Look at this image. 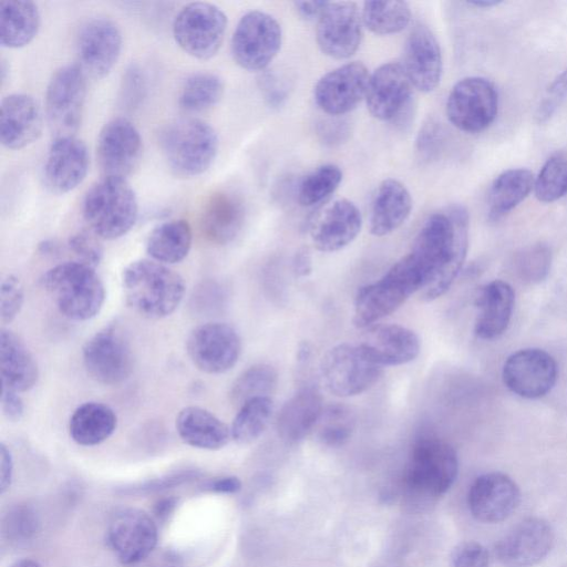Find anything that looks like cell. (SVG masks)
I'll return each mask as SVG.
<instances>
[{"instance_id":"26","label":"cell","mask_w":567,"mask_h":567,"mask_svg":"<svg viewBox=\"0 0 567 567\" xmlns=\"http://www.w3.org/2000/svg\"><path fill=\"white\" fill-rule=\"evenodd\" d=\"M402 65L416 90L429 93L440 84L443 59L440 43L424 24H415L409 33Z\"/></svg>"},{"instance_id":"39","label":"cell","mask_w":567,"mask_h":567,"mask_svg":"<svg viewBox=\"0 0 567 567\" xmlns=\"http://www.w3.org/2000/svg\"><path fill=\"white\" fill-rule=\"evenodd\" d=\"M224 93L221 78L213 72L202 71L188 75L178 93V105L187 113H199L215 106Z\"/></svg>"},{"instance_id":"33","label":"cell","mask_w":567,"mask_h":567,"mask_svg":"<svg viewBox=\"0 0 567 567\" xmlns=\"http://www.w3.org/2000/svg\"><path fill=\"white\" fill-rule=\"evenodd\" d=\"M1 385L16 392L31 390L38 382V363L24 342L11 330L0 332Z\"/></svg>"},{"instance_id":"34","label":"cell","mask_w":567,"mask_h":567,"mask_svg":"<svg viewBox=\"0 0 567 567\" xmlns=\"http://www.w3.org/2000/svg\"><path fill=\"white\" fill-rule=\"evenodd\" d=\"M176 431L188 445L216 451L223 449L231 439L230 427L219 417L199 406H186L176 417Z\"/></svg>"},{"instance_id":"4","label":"cell","mask_w":567,"mask_h":567,"mask_svg":"<svg viewBox=\"0 0 567 567\" xmlns=\"http://www.w3.org/2000/svg\"><path fill=\"white\" fill-rule=\"evenodd\" d=\"M40 281L60 312L71 320H90L103 307L104 284L89 265L78 260L61 262L47 270Z\"/></svg>"},{"instance_id":"61","label":"cell","mask_w":567,"mask_h":567,"mask_svg":"<svg viewBox=\"0 0 567 567\" xmlns=\"http://www.w3.org/2000/svg\"><path fill=\"white\" fill-rule=\"evenodd\" d=\"M175 505H176L175 498H173V497L164 498L156 504L155 514L161 518L166 517L168 514L172 513Z\"/></svg>"},{"instance_id":"25","label":"cell","mask_w":567,"mask_h":567,"mask_svg":"<svg viewBox=\"0 0 567 567\" xmlns=\"http://www.w3.org/2000/svg\"><path fill=\"white\" fill-rule=\"evenodd\" d=\"M362 227V215L351 200L341 198L322 208L309 224L316 249L338 251L351 244Z\"/></svg>"},{"instance_id":"31","label":"cell","mask_w":567,"mask_h":567,"mask_svg":"<svg viewBox=\"0 0 567 567\" xmlns=\"http://www.w3.org/2000/svg\"><path fill=\"white\" fill-rule=\"evenodd\" d=\"M515 305V292L504 280H492L484 285L476 297L478 310L474 332L483 340H492L507 329Z\"/></svg>"},{"instance_id":"32","label":"cell","mask_w":567,"mask_h":567,"mask_svg":"<svg viewBox=\"0 0 567 567\" xmlns=\"http://www.w3.org/2000/svg\"><path fill=\"white\" fill-rule=\"evenodd\" d=\"M322 410V396L317 388L300 389L282 405L278 414L279 436L287 443L300 442L315 430Z\"/></svg>"},{"instance_id":"8","label":"cell","mask_w":567,"mask_h":567,"mask_svg":"<svg viewBox=\"0 0 567 567\" xmlns=\"http://www.w3.org/2000/svg\"><path fill=\"white\" fill-rule=\"evenodd\" d=\"M86 99V75L78 64L58 69L44 99V114L54 138L75 136L81 126Z\"/></svg>"},{"instance_id":"20","label":"cell","mask_w":567,"mask_h":567,"mask_svg":"<svg viewBox=\"0 0 567 567\" xmlns=\"http://www.w3.org/2000/svg\"><path fill=\"white\" fill-rule=\"evenodd\" d=\"M370 73L361 62L342 64L322 75L313 89L318 107L331 116L351 112L365 97Z\"/></svg>"},{"instance_id":"21","label":"cell","mask_w":567,"mask_h":567,"mask_svg":"<svg viewBox=\"0 0 567 567\" xmlns=\"http://www.w3.org/2000/svg\"><path fill=\"white\" fill-rule=\"evenodd\" d=\"M554 542V530L547 520L528 517L497 542L495 555L506 567H533L550 553Z\"/></svg>"},{"instance_id":"17","label":"cell","mask_w":567,"mask_h":567,"mask_svg":"<svg viewBox=\"0 0 567 567\" xmlns=\"http://www.w3.org/2000/svg\"><path fill=\"white\" fill-rule=\"evenodd\" d=\"M506 388L524 399H539L556 384L558 365L551 354L543 349L526 348L513 352L502 371Z\"/></svg>"},{"instance_id":"43","label":"cell","mask_w":567,"mask_h":567,"mask_svg":"<svg viewBox=\"0 0 567 567\" xmlns=\"http://www.w3.org/2000/svg\"><path fill=\"white\" fill-rule=\"evenodd\" d=\"M355 425L357 416L352 409L334 403L323 408L315 430L322 444L339 447L350 440Z\"/></svg>"},{"instance_id":"29","label":"cell","mask_w":567,"mask_h":567,"mask_svg":"<svg viewBox=\"0 0 567 567\" xmlns=\"http://www.w3.org/2000/svg\"><path fill=\"white\" fill-rule=\"evenodd\" d=\"M241 197L230 190H216L209 195L200 213V230L215 245L233 241L245 221Z\"/></svg>"},{"instance_id":"45","label":"cell","mask_w":567,"mask_h":567,"mask_svg":"<svg viewBox=\"0 0 567 567\" xmlns=\"http://www.w3.org/2000/svg\"><path fill=\"white\" fill-rule=\"evenodd\" d=\"M534 192L543 203H553L567 194L566 155L556 154L546 161L535 178Z\"/></svg>"},{"instance_id":"2","label":"cell","mask_w":567,"mask_h":567,"mask_svg":"<svg viewBox=\"0 0 567 567\" xmlns=\"http://www.w3.org/2000/svg\"><path fill=\"white\" fill-rule=\"evenodd\" d=\"M122 288L128 307L147 319L172 315L185 295L183 277L153 259L127 265L122 274Z\"/></svg>"},{"instance_id":"10","label":"cell","mask_w":567,"mask_h":567,"mask_svg":"<svg viewBox=\"0 0 567 567\" xmlns=\"http://www.w3.org/2000/svg\"><path fill=\"white\" fill-rule=\"evenodd\" d=\"M282 30L269 13L252 10L238 21L231 37V55L244 70L264 72L280 51Z\"/></svg>"},{"instance_id":"37","label":"cell","mask_w":567,"mask_h":567,"mask_svg":"<svg viewBox=\"0 0 567 567\" xmlns=\"http://www.w3.org/2000/svg\"><path fill=\"white\" fill-rule=\"evenodd\" d=\"M192 241L190 225L184 219H173L157 225L150 233L146 251L153 260L173 265L186 258Z\"/></svg>"},{"instance_id":"64","label":"cell","mask_w":567,"mask_h":567,"mask_svg":"<svg viewBox=\"0 0 567 567\" xmlns=\"http://www.w3.org/2000/svg\"><path fill=\"white\" fill-rule=\"evenodd\" d=\"M10 567H41V565L37 560L22 558L13 563Z\"/></svg>"},{"instance_id":"38","label":"cell","mask_w":567,"mask_h":567,"mask_svg":"<svg viewBox=\"0 0 567 567\" xmlns=\"http://www.w3.org/2000/svg\"><path fill=\"white\" fill-rule=\"evenodd\" d=\"M534 183V175L527 168H511L499 174L488 192V218L496 221L513 210L528 196Z\"/></svg>"},{"instance_id":"36","label":"cell","mask_w":567,"mask_h":567,"mask_svg":"<svg viewBox=\"0 0 567 567\" xmlns=\"http://www.w3.org/2000/svg\"><path fill=\"white\" fill-rule=\"evenodd\" d=\"M116 424L117 417L112 408L90 401L74 410L69 421V432L79 445L93 446L107 440Z\"/></svg>"},{"instance_id":"57","label":"cell","mask_w":567,"mask_h":567,"mask_svg":"<svg viewBox=\"0 0 567 567\" xmlns=\"http://www.w3.org/2000/svg\"><path fill=\"white\" fill-rule=\"evenodd\" d=\"M327 1H296V12L306 21H317L327 7Z\"/></svg>"},{"instance_id":"7","label":"cell","mask_w":567,"mask_h":567,"mask_svg":"<svg viewBox=\"0 0 567 567\" xmlns=\"http://www.w3.org/2000/svg\"><path fill=\"white\" fill-rule=\"evenodd\" d=\"M457 472L458 458L453 446L441 439L423 436L410 452L403 481L409 493L432 499L450 489Z\"/></svg>"},{"instance_id":"11","label":"cell","mask_w":567,"mask_h":567,"mask_svg":"<svg viewBox=\"0 0 567 567\" xmlns=\"http://www.w3.org/2000/svg\"><path fill=\"white\" fill-rule=\"evenodd\" d=\"M382 372L383 367L372 361L359 344L334 346L320 364L323 385L339 398L363 393L379 381Z\"/></svg>"},{"instance_id":"22","label":"cell","mask_w":567,"mask_h":567,"mask_svg":"<svg viewBox=\"0 0 567 567\" xmlns=\"http://www.w3.org/2000/svg\"><path fill=\"white\" fill-rule=\"evenodd\" d=\"M157 537V527L152 517L137 508L117 512L106 533L110 548L124 565L145 559L155 548Z\"/></svg>"},{"instance_id":"12","label":"cell","mask_w":567,"mask_h":567,"mask_svg":"<svg viewBox=\"0 0 567 567\" xmlns=\"http://www.w3.org/2000/svg\"><path fill=\"white\" fill-rule=\"evenodd\" d=\"M413 85L400 62H385L370 74L365 92L369 113L382 122L404 126L412 115Z\"/></svg>"},{"instance_id":"52","label":"cell","mask_w":567,"mask_h":567,"mask_svg":"<svg viewBox=\"0 0 567 567\" xmlns=\"http://www.w3.org/2000/svg\"><path fill=\"white\" fill-rule=\"evenodd\" d=\"M567 95V69L564 70L550 84L544 96L538 111L537 118L539 122L548 120L556 111L558 105Z\"/></svg>"},{"instance_id":"1","label":"cell","mask_w":567,"mask_h":567,"mask_svg":"<svg viewBox=\"0 0 567 567\" xmlns=\"http://www.w3.org/2000/svg\"><path fill=\"white\" fill-rule=\"evenodd\" d=\"M468 213L453 204L431 214L408 254L424 280L423 299L444 295L461 271L468 249Z\"/></svg>"},{"instance_id":"24","label":"cell","mask_w":567,"mask_h":567,"mask_svg":"<svg viewBox=\"0 0 567 567\" xmlns=\"http://www.w3.org/2000/svg\"><path fill=\"white\" fill-rule=\"evenodd\" d=\"M90 155L85 143L76 136L53 138L43 165V181L54 194H66L85 178Z\"/></svg>"},{"instance_id":"23","label":"cell","mask_w":567,"mask_h":567,"mask_svg":"<svg viewBox=\"0 0 567 567\" xmlns=\"http://www.w3.org/2000/svg\"><path fill=\"white\" fill-rule=\"evenodd\" d=\"M520 503V489L502 472L480 475L471 485L467 505L472 516L482 523L494 524L508 518Z\"/></svg>"},{"instance_id":"3","label":"cell","mask_w":567,"mask_h":567,"mask_svg":"<svg viewBox=\"0 0 567 567\" xmlns=\"http://www.w3.org/2000/svg\"><path fill=\"white\" fill-rule=\"evenodd\" d=\"M159 146L169 169L179 177H196L205 173L218 153V135L214 127L199 118H178L159 133Z\"/></svg>"},{"instance_id":"60","label":"cell","mask_w":567,"mask_h":567,"mask_svg":"<svg viewBox=\"0 0 567 567\" xmlns=\"http://www.w3.org/2000/svg\"><path fill=\"white\" fill-rule=\"evenodd\" d=\"M13 530L19 533L22 537H28L31 533L35 530L37 522L32 516V513L29 511H22L16 513L13 518Z\"/></svg>"},{"instance_id":"62","label":"cell","mask_w":567,"mask_h":567,"mask_svg":"<svg viewBox=\"0 0 567 567\" xmlns=\"http://www.w3.org/2000/svg\"><path fill=\"white\" fill-rule=\"evenodd\" d=\"M499 3H502L501 0H472V1L467 2V4L478 7V8H491V7L497 6Z\"/></svg>"},{"instance_id":"51","label":"cell","mask_w":567,"mask_h":567,"mask_svg":"<svg viewBox=\"0 0 567 567\" xmlns=\"http://www.w3.org/2000/svg\"><path fill=\"white\" fill-rule=\"evenodd\" d=\"M258 86L265 102L272 109H279L288 97L287 83L272 71L261 72Z\"/></svg>"},{"instance_id":"28","label":"cell","mask_w":567,"mask_h":567,"mask_svg":"<svg viewBox=\"0 0 567 567\" xmlns=\"http://www.w3.org/2000/svg\"><path fill=\"white\" fill-rule=\"evenodd\" d=\"M365 354L381 367L401 365L420 353L417 334L401 324H377L369 328L359 343Z\"/></svg>"},{"instance_id":"49","label":"cell","mask_w":567,"mask_h":567,"mask_svg":"<svg viewBox=\"0 0 567 567\" xmlns=\"http://www.w3.org/2000/svg\"><path fill=\"white\" fill-rule=\"evenodd\" d=\"M146 81L142 69L136 64H131L123 74L121 84V100L123 105L134 109L140 105L145 96Z\"/></svg>"},{"instance_id":"16","label":"cell","mask_w":567,"mask_h":567,"mask_svg":"<svg viewBox=\"0 0 567 567\" xmlns=\"http://www.w3.org/2000/svg\"><path fill=\"white\" fill-rule=\"evenodd\" d=\"M316 22V41L324 55L344 60L358 51L363 37V23L357 3L328 2Z\"/></svg>"},{"instance_id":"48","label":"cell","mask_w":567,"mask_h":567,"mask_svg":"<svg viewBox=\"0 0 567 567\" xmlns=\"http://www.w3.org/2000/svg\"><path fill=\"white\" fill-rule=\"evenodd\" d=\"M69 249L78 257V261L95 268L103 257V247L99 237L92 231L81 230L68 240Z\"/></svg>"},{"instance_id":"54","label":"cell","mask_w":567,"mask_h":567,"mask_svg":"<svg viewBox=\"0 0 567 567\" xmlns=\"http://www.w3.org/2000/svg\"><path fill=\"white\" fill-rule=\"evenodd\" d=\"M317 132L323 144L338 146L349 138L351 128L346 120L332 116V118L320 122Z\"/></svg>"},{"instance_id":"40","label":"cell","mask_w":567,"mask_h":567,"mask_svg":"<svg viewBox=\"0 0 567 567\" xmlns=\"http://www.w3.org/2000/svg\"><path fill=\"white\" fill-rule=\"evenodd\" d=\"M363 27L377 35L395 34L411 20V9L405 1H365L362 4Z\"/></svg>"},{"instance_id":"46","label":"cell","mask_w":567,"mask_h":567,"mask_svg":"<svg viewBox=\"0 0 567 567\" xmlns=\"http://www.w3.org/2000/svg\"><path fill=\"white\" fill-rule=\"evenodd\" d=\"M551 265L548 246L538 243L523 248L514 257L516 275L525 282L537 284L544 280Z\"/></svg>"},{"instance_id":"50","label":"cell","mask_w":567,"mask_h":567,"mask_svg":"<svg viewBox=\"0 0 567 567\" xmlns=\"http://www.w3.org/2000/svg\"><path fill=\"white\" fill-rule=\"evenodd\" d=\"M454 567H489L487 549L477 542H463L452 551Z\"/></svg>"},{"instance_id":"6","label":"cell","mask_w":567,"mask_h":567,"mask_svg":"<svg viewBox=\"0 0 567 567\" xmlns=\"http://www.w3.org/2000/svg\"><path fill=\"white\" fill-rule=\"evenodd\" d=\"M423 288L424 280L419 268L405 255L380 279L358 290L353 305V324L361 329L372 326Z\"/></svg>"},{"instance_id":"47","label":"cell","mask_w":567,"mask_h":567,"mask_svg":"<svg viewBox=\"0 0 567 567\" xmlns=\"http://www.w3.org/2000/svg\"><path fill=\"white\" fill-rule=\"evenodd\" d=\"M24 300V289L20 278L8 274L1 279L0 318L2 324L12 322L19 315Z\"/></svg>"},{"instance_id":"42","label":"cell","mask_w":567,"mask_h":567,"mask_svg":"<svg viewBox=\"0 0 567 567\" xmlns=\"http://www.w3.org/2000/svg\"><path fill=\"white\" fill-rule=\"evenodd\" d=\"M278 374L274 367L258 363L243 371L231 384L229 400L241 406L249 400L269 396L277 386Z\"/></svg>"},{"instance_id":"55","label":"cell","mask_w":567,"mask_h":567,"mask_svg":"<svg viewBox=\"0 0 567 567\" xmlns=\"http://www.w3.org/2000/svg\"><path fill=\"white\" fill-rule=\"evenodd\" d=\"M1 409L7 420L19 422L24 414V404L19 392L1 388Z\"/></svg>"},{"instance_id":"9","label":"cell","mask_w":567,"mask_h":567,"mask_svg":"<svg viewBox=\"0 0 567 567\" xmlns=\"http://www.w3.org/2000/svg\"><path fill=\"white\" fill-rule=\"evenodd\" d=\"M173 37L178 47L198 60L212 59L219 51L227 30V16L216 4L190 2L173 21Z\"/></svg>"},{"instance_id":"30","label":"cell","mask_w":567,"mask_h":567,"mask_svg":"<svg viewBox=\"0 0 567 567\" xmlns=\"http://www.w3.org/2000/svg\"><path fill=\"white\" fill-rule=\"evenodd\" d=\"M412 197L400 181H382L373 194L370 214V233L377 237L386 236L400 228L412 210Z\"/></svg>"},{"instance_id":"59","label":"cell","mask_w":567,"mask_h":567,"mask_svg":"<svg viewBox=\"0 0 567 567\" xmlns=\"http://www.w3.org/2000/svg\"><path fill=\"white\" fill-rule=\"evenodd\" d=\"M292 270L298 277H308L312 272V259L307 248H300L292 258Z\"/></svg>"},{"instance_id":"35","label":"cell","mask_w":567,"mask_h":567,"mask_svg":"<svg viewBox=\"0 0 567 567\" xmlns=\"http://www.w3.org/2000/svg\"><path fill=\"white\" fill-rule=\"evenodd\" d=\"M40 23V11L34 2H0V43L3 48L19 49L28 45L37 37Z\"/></svg>"},{"instance_id":"18","label":"cell","mask_w":567,"mask_h":567,"mask_svg":"<svg viewBox=\"0 0 567 567\" xmlns=\"http://www.w3.org/2000/svg\"><path fill=\"white\" fill-rule=\"evenodd\" d=\"M142 151L138 130L123 116L106 122L96 140V158L103 176L126 178L137 167Z\"/></svg>"},{"instance_id":"13","label":"cell","mask_w":567,"mask_h":567,"mask_svg":"<svg viewBox=\"0 0 567 567\" xmlns=\"http://www.w3.org/2000/svg\"><path fill=\"white\" fill-rule=\"evenodd\" d=\"M498 94L487 79L467 76L454 84L446 100V116L451 124L465 133L487 128L496 117Z\"/></svg>"},{"instance_id":"5","label":"cell","mask_w":567,"mask_h":567,"mask_svg":"<svg viewBox=\"0 0 567 567\" xmlns=\"http://www.w3.org/2000/svg\"><path fill=\"white\" fill-rule=\"evenodd\" d=\"M82 214L99 238L116 239L134 226L138 216L137 197L126 178L103 176L85 193Z\"/></svg>"},{"instance_id":"58","label":"cell","mask_w":567,"mask_h":567,"mask_svg":"<svg viewBox=\"0 0 567 567\" xmlns=\"http://www.w3.org/2000/svg\"><path fill=\"white\" fill-rule=\"evenodd\" d=\"M207 488L215 493L235 494L240 491L241 482L236 476H223L209 481Z\"/></svg>"},{"instance_id":"53","label":"cell","mask_w":567,"mask_h":567,"mask_svg":"<svg viewBox=\"0 0 567 567\" xmlns=\"http://www.w3.org/2000/svg\"><path fill=\"white\" fill-rule=\"evenodd\" d=\"M442 135L437 123L427 122L420 130L416 137V153L423 161H431L439 154Z\"/></svg>"},{"instance_id":"44","label":"cell","mask_w":567,"mask_h":567,"mask_svg":"<svg viewBox=\"0 0 567 567\" xmlns=\"http://www.w3.org/2000/svg\"><path fill=\"white\" fill-rule=\"evenodd\" d=\"M342 181V172L334 164L321 165L308 173L299 183L297 197L303 207H311L336 192Z\"/></svg>"},{"instance_id":"15","label":"cell","mask_w":567,"mask_h":567,"mask_svg":"<svg viewBox=\"0 0 567 567\" xmlns=\"http://www.w3.org/2000/svg\"><path fill=\"white\" fill-rule=\"evenodd\" d=\"M186 351L198 370L220 374L237 363L241 352V340L230 324L207 322L192 330L186 341Z\"/></svg>"},{"instance_id":"14","label":"cell","mask_w":567,"mask_h":567,"mask_svg":"<svg viewBox=\"0 0 567 567\" xmlns=\"http://www.w3.org/2000/svg\"><path fill=\"white\" fill-rule=\"evenodd\" d=\"M82 358L87 374L104 385L125 382L134 369L131 344L114 324L104 327L85 342Z\"/></svg>"},{"instance_id":"41","label":"cell","mask_w":567,"mask_h":567,"mask_svg":"<svg viewBox=\"0 0 567 567\" xmlns=\"http://www.w3.org/2000/svg\"><path fill=\"white\" fill-rule=\"evenodd\" d=\"M274 412L270 396L247 401L237 412L230 426L231 439L241 445L250 444L266 431Z\"/></svg>"},{"instance_id":"63","label":"cell","mask_w":567,"mask_h":567,"mask_svg":"<svg viewBox=\"0 0 567 567\" xmlns=\"http://www.w3.org/2000/svg\"><path fill=\"white\" fill-rule=\"evenodd\" d=\"M310 353H311V348L307 342H305L299 346L297 358L299 361H306L309 359Z\"/></svg>"},{"instance_id":"19","label":"cell","mask_w":567,"mask_h":567,"mask_svg":"<svg viewBox=\"0 0 567 567\" xmlns=\"http://www.w3.org/2000/svg\"><path fill=\"white\" fill-rule=\"evenodd\" d=\"M122 33L109 18L85 21L76 37L79 66L93 79L106 76L116 64L122 51Z\"/></svg>"},{"instance_id":"56","label":"cell","mask_w":567,"mask_h":567,"mask_svg":"<svg viewBox=\"0 0 567 567\" xmlns=\"http://www.w3.org/2000/svg\"><path fill=\"white\" fill-rule=\"evenodd\" d=\"M13 476V458L9 447L0 444V493L4 494L11 485Z\"/></svg>"},{"instance_id":"27","label":"cell","mask_w":567,"mask_h":567,"mask_svg":"<svg viewBox=\"0 0 567 567\" xmlns=\"http://www.w3.org/2000/svg\"><path fill=\"white\" fill-rule=\"evenodd\" d=\"M43 113L38 101L27 93H11L0 105V141L8 150H21L42 134Z\"/></svg>"}]
</instances>
